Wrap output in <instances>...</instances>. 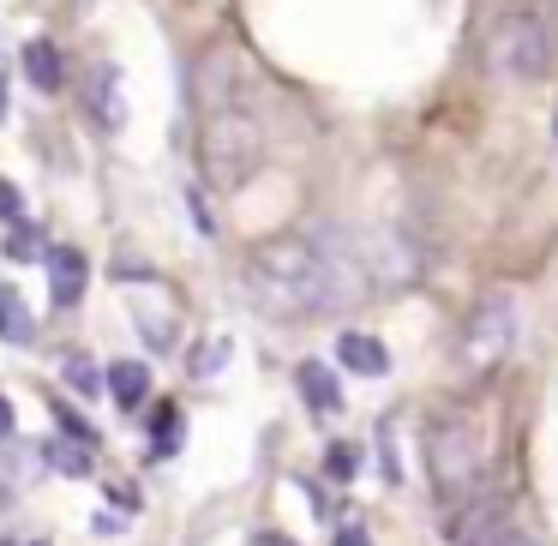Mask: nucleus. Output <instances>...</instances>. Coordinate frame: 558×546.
Here are the masks:
<instances>
[{"label": "nucleus", "instance_id": "obj_4", "mask_svg": "<svg viewBox=\"0 0 558 546\" xmlns=\"http://www.w3.org/2000/svg\"><path fill=\"white\" fill-rule=\"evenodd\" d=\"M426 457H433V481L445 498H462L469 486H481L486 469V426L474 414H445L426 433Z\"/></svg>", "mask_w": 558, "mask_h": 546}, {"label": "nucleus", "instance_id": "obj_12", "mask_svg": "<svg viewBox=\"0 0 558 546\" xmlns=\"http://www.w3.org/2000/svg\"><path fill=\"white\" fill-rule=\"evenodd\" d=\"M109 390H114L121 409H138V402L150 397V366L145 361H114L109 366Z\"/></svg>", "mask_w": 558, "mask_h": 546}, {"label": "nucleus", "instance_id": "obj_7", "mask_svg": "<svg viewBox=\"0 0 558 546\" xmlns=\"http://www.w3.org/2000/svg\"><path fill=\"white\" fill-rule=\"evenodd\" d=\"M90 121L102 126V133H121L126 126V97H121V73H114V66H97V73H90Z\"/></svg>", "mask_w": 558, "mask_h": 546}, {"label": "nucleus", "instance_id": "obj_15", "mask_svg": "<svg viewBox=\"0 0 558 546\" xmlns=\"http://www.w3.org/2000/svg\"><path fill=\"white\" fill-rule=\"evenodd\" d=\"M325 474H330V481H354V450L349 445H330L325 450Z\"/></svg>", "mask_w": 558, "mask_h": 546}, {"label": "nucleus", "instance_id": "obj_3", "mask_svg": "<svg viewBox=\"0 0 558 546\" xmlns=\"http://www.w3.org/2000/svg\"><path fill=\"white\" fill-rule=\"evenodd\" d=\"M486 61H493V73L510 78V85L546 78V66H553V25H546V13L510 7L493 25V37H486Z\"/></svg>", "mask_w": 558, "mask_h": 546}, {"label": "nucleus", "instance_id": "obj_20", "mask_svg": "<svg viewBox=\"0 0 558 546\" xmlns=\"http://www.w3.org/2000/svg\"><path fill=\"white\" fill-rule=\"evenodd\" d=\"M7 438H13V402L0 397V445H7Z\"/></svg>", "mask_w": 558, "mask_h": 546}, {"label": "nucleus", "instance_id": "obj_1", "mask_svg": "<svg viewBox=\"0 0 558 546\" xmlns=\"http://www.w3.org/2000/svg\"><path fill=\"white\" fill-rule=\"evenodd\" d=\"M265 114L253 102L241 61L234 54H210L198 66V150H205V174L217 193H241L265 162Z\"/></svg>", "mask_w": 558, "mask_h": 546}, {"label": "nucleus", "instance_id": "obj_10", "mask_svg": "<svg viewBox=\"0 0 558 546\" xmlns=\"http://www.w3.org/2000/svg\"><path fill=\"white\" fill-rule=\"evenodd\" d=\"M25 78H31L37 90H49V97L61 90L66 66H61V49H54L49 37H31V43H25Z\"/></svg>", "mask_w": 558, "mask_h": 546}, {"label": "nucleus", "instance_id": "obj_13", "mask_svg": "<svg viewBox=\"0 0 558 546\" xmlns=\"http://www.w3.org/2000/svg\"><path fill=\"white\" fill-rule=\"evenodd\" d=\"M43 457H49L61 474H90V450H85V438H49V445H43Z\"/></svg>", "mask_w": 558, "mask_h": 546}, {"label": "nucleus", "instance_id": "obj_14", "mask_svg": "<svg viewBox=\"0 0 558 546\" xmlns=\"http://www.w3.org/2000/svg\"><path fill=\"white\" fill-rule=\"evenodd\" d=\"M66 385L78 390V397H97V385H102V373L97 366L85 361V354H73V361H66Z\"/></svg>", "mask_w": 558, "mask_h": 546}, {"label": "nucleus", "instance_id": "obj_19", "mask_svg": "<svg viewBox=\"0 0 558 546\" xmlns=\"http://www.w3.org/2000/svg\"><path fill=\"white\" fill-rule=\"evenodd\" d=\"M330 546H373V541H366L361 529H337V541H330Z\"/></svg>", "mask_w": 558, "mask_h": 546}, {"label": "nucleus", "instance_id": "obj_17", "mask_svg": "<svg viewBox=\"0 0 558 546\" xmlns=\"http://www.w3.org/2000/svg\"><path fill=\"white\" fill-rule=\"evenodd\" d=\"M157 445H162V450L174 445V409H169V402L157 409Z\"/></svg>", "mask_w": 558, "mask_h": 546}, {"label": "nucleus", "instance_id": "obj_22", "mask_svg": "<svg viewBox=\"0 0 558 546\" xmlns=\"http://www.w3.org/2000/svg\"><path fill=\"white\" fill-rule=\"evenodd\" d=\"M0 546H7V541H0Z\"/></svg>", "mask_w": 558, "mask_h": 546}, {"label": "nucleus", "instance_id": "obj_18", "mask_svg": "<svg viewBox=\"0 0 558 546\" xmlns=\"http://www.w3.org/2000/svg\"><path fill=\"white\" fill-rule=\"evenodd\" d=\"M0 217L19 222V186H13V181H0Z\"/></svg>", "mask_w": 558, "mask_h": 546}, {"label": "nucleus", "instance_id": "obj_9", "mask_svg": "<svg viewBox=\"0 0 558 546\" xmlns=\"http://www.w3.org/2000/svg\"><path fill=\"white\" fill-rule=\"evenodd\" d=\"M294 385H301V397L313 414H342V385L325 361H301L294 366Z\"/></svg>", "mask_w": 558, "mask_h": 546}, {"label": "nucleus", "instance_id": "obj_5", "mask_svg": "<svg viewBox=\"0 0 558 546\" xmlns=\"http://www.w3.org/2000/svg\"><path fill=\"white\" fill-rule=\"evenodd\" d=\"M510 342H517V306L505 294H493V301L474 306L469 330H462V354H469V366H493V361H505Z\"/></svg>", "mask_w": 558, "mask_h": 546}, {"label": "nucleus", "instance_id": "obj_21", "mask_svg": "<svg viewBox=\"0 0 558 546\" xmlns=\"http://www.w3.org/2000/svg\"><path fill=\"white\" fill-rule=\"evenodd\" d=\"M258 546H294V541H270V534H265V541H258Z\"/></svg>", "mask_w": 558, "mask_h": 546}, {"label": "nucleus", "instance_id": "obj_6", "mask_svg": "<svg viewBox=\"0 0 558 546\" xmlns=\"http://www.w3.org/2000/svg\"><path fill=\"white\" fill-rule=\"evenodd\" d=\"M43 265H49L54 306H78V301H85L90 265H85V253H78V246H49V253H43Z\"/></svg>", "mask_w": 558, "mask_h": 546}, {"label": "nucleus", "instance_id": "obj_16", "mask_svg": "<svg viewBox=\"0 0 558 546\" xmlns=\"http://www.w3.org/2000/svg\"><path fill=\"white\" fill-rule=\"evenodd\" d=\"M7 253H13V258H37V234H31V229H13V241H7Z\"/></svg>", "mask_w": 558, "mask_h": 546}, {"label": "nucleus", "instance_id": "obj_2", "mask_svg": "<svg viewBox=\"0 0 558 546\" xmlns=\"http://www.w3.org/2000/svg\"><path fill=\"white\" fill-rule=\"evenodd\" d=\"M354 270L337 265V253L306 234H282V241H265L246 253V294L253 306H265L270 318H313L330 313V306L354 301Z\"/></svg>", "mask_w": 558, "mask_h": 546}, {"label": "nucleus", "instance_id": "obj_11", "mask_svg": "<svg viewBox=\"0 0 558 546\" xmlns=\"http://www.w3.org/2000/svg\"><path fill=\"white\" fill-rule=\"evenodd\" d=\"M37 337V318H31L25 294L13 282H0V342H31Z\"/></svg>", "mask_w": 558, "mask_h": 546}, {"label": "nucleus", "instance_id": "obj_8", "mask_svg": "<svg viewBox=\"0 0 558 546\" xmlns=\"http://www.w3.org/2000/svg\"><path fill=\"white\" fill-rule=\"evenodd\" d=\"M337 361L349 366V373H361V378H385L390 373L385 342L366 337V330H342V337H337Z\"/></svg>", "mask_w": 558, "mask_h": 546}]
</instances>
